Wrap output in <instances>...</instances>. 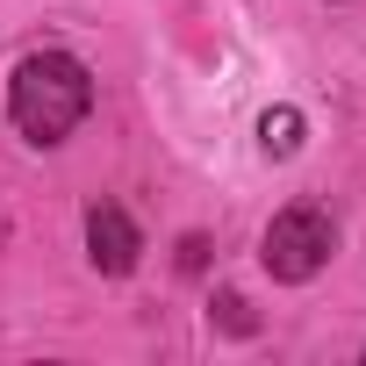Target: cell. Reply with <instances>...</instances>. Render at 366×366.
Returning <instances> with one entry per match:
<instances>
[{
    "mask_svg": "<svg viewBox=\"0 0 366 366\" xmlns=\"http://www.w3.org/2000/svg\"><path fill=\"white\" fill-rule=\"evenodd\" d=\"M86 108H94V72H86V58H72V51H29V58L15 65V79H8V122H15L36 151L65 144V137L86 122Z\"/></svg>",
    "mask_w": 366,
    "mask_h": 366,
    "instance_id": "cell-1",
    "label": "cell"
},
{
    "mask_svg": "<svg viewBox=\"0 0 366 366\" xmlns=\"http://www.w3.org/2000/svg\"><path fill=\"white\" fill-rule=\"evenodd\" d=\"M330 259H337V223H330L316 202H295V209H280V216L266 223V237H259V266H266L273 280H287V287L316 280Z\"/></svg>",
    "mask_w": 366,
    "mask_h": 366,
    "instance_id": "cell-2",
    "label": "cell"
},
{
    "mask_svg": "<svg viewBox=\"0 0 366 366\" xmlns=\"http://www.w3.org/2000/svg\"><path fill=\"white\" fill-rule=\"evenodd\" d=\"M137 252H144V230L129 223V209L94 202V209H86V259H94V273L122 280V273L137 266Z\"/></svg>",
    "mask_w": 366,
    "mask_h": 366,
    "instance_id": "cell-3",
    "label": "cell"
},
{
    "mask_svg": "<svg viewBox=\"0 0 366 366\" xmlns=\"http://www.w3.org/2000/svg\"><path fill=\"white\" fill-rule=\"evenodd\" d=\"M259 137H266L273 158H287V151H302V115H295V108H273V115L259 122Z\"/></svg>",
    "mask_w": 366,
    "mask_h": 366,
    "instance_id": "cell-4",
    "label": "cell"
},
{
    "mask_svg": "<svg viewBox=\"0 0 366 366\" xmlns=\"http://www.w3.org/2000/svg\"><path fill=\"white\" fill-rule=\"evenodd\" d=\"M216 309H223V323H230V330H237V337H244V330H252V316H244V302H237V295H223V302H216Z\"/></svg>",
    "mask_w": 366,
    "mask_h": 366,
    "instance_id": "cell-5",
    "label": "cell"
}]
</instances>
